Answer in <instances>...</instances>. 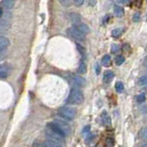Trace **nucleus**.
Returning a JSON list of instances; mask_svg holds the SVG:
<instances>
[{"label": "nucleus", "mask_w": 147, "mask_h": 147, "mask_svg": "<svg viewBox=\"0 0 147 147\" xmlns=\"http://www.w3.org/2000/svg\"><path fill=\"white\" fill-rule=\"evenodd\" d=\"M99 73H100V67H99L98 64H96V75H98Z\"/></svg>", "instance_id": "nucleus-31"}, {"label": "nucleus", "mask_w": 147, "mask_h": 147, "mask_svg": "<svg viewBox=\"0 0 147 147\" xmlns=\"http://www.w3.org/2000/svg\"><path fill=\"white\" fill-rule=\"evenodd\" d=\"M3 59V55H1V53H0V60H2Z\"/></svg>", "instance_id": "nucleus-33"}, {"label": "nucleus", "mask_w": 147, "mask_h": 147, "mask_svg": "<svg viewBox=\"0 0 147 147\" xmlns=\"http://www.w3.org/2000/svg\"><path fill=\"white\" fill-rule=\"evenodd\" d=\"M144 60L146 61V62H147V55H146V57H145V58H144Z\"/></svg>", "instance_id": "nucleus-34"}, {"label": "nucleus", "mask_w": 147, "mask_h": 147, "mask_svg": "<svg viewBox=\"0 0 147 147\" xmlns=\"http://www.w3.org/2000/svg\"><path fill=\"white\" fill-rule=\"evenodd\" d=\"M73 1H74V4L76 6H78V7H80L84 3V0H73Z\"/></svg>", "instance_id": "nucleus-27"}, {"label": "nucleus", "mask_w": 147, "mask_h": 147, "mask_svg": "<svg viewBox=\"0 0 147 147\" xmlns=\"http://www.w3.org/2000/svg\"><path fill=\"white\" fill-rule=\"evenodd\" d=\"M111 62H112V59H111V57L110 55H104L103 57H102V59H101V64H102V66H104V67H109L111 65Z\"/></svg>", "instance_id": "nucleus-14"}, {"label": "nucleus", "mask_w": 147, "mask_h": 147, "mask_svg": "<svg viewBox=\"0 0 147 147\" xmlns=\"http://www.w3.org/2000/svg\"><path fill=\"white\" fill-rule=\"evenodd\" d=\"M14 6V0H2V7L5 10H11Z\"/></svg>", "instance_id": "nucleus-12"}, {"label": "nucleus", "mask_w": 147, "mask_h": 147, "mask_svg": "<svg viewBox=\"0 0 147 147\" xmlns=\"http://www.w3.org/2000/svg\"><path fill=\"white\" fill-rule=\"evenodd\" d=\"M146 72H147V68H146Z\"/></svg>", "instance_id": "nucleus-36"}, {"label": "nucleus", "mask_w": 147, "mask_h": 147, "mask_svg": "<svg viewBox=\"0 0 147 147\" xmlns=\"http://www.w3.org/2000/svg\"><path fill=\"white\" fill-rule=\"evenodd\" d=\"M72 83L75 85L76 87L79 88V87H83L86 85V80L79 76H74L72 78Z\"/></svg>", "instance_id": "nucleus-6"}, {"label": "nucleus", "mask_w": 147, "mask_h": 147, "mask_svg": "<svg viewBox=\"0 0 147 147\" xmlns=\"http://www.w3.org/2000/svg\"><path fill=\"white\" fill-rule=\"evenodd\" d=\"M83 99L84 96L81 91L78 89V88H73L69 94L68 98H67V103L71 105H76L81 103L83 101Z\"/></svg>", "instance_id": "nucleus-2"}, {"label": "nucleus", "mask_w": 147, "mask_h": 147, "mask_svg": "<svg viewBox=\"0 0 147 147\" xmlns=\"http://www.w3.org/2000/svg\"><path fill=\"white\" fill-rule=\"evenodd\" d=\"M138 84H139L140 86H146L147 85V75L142 76V78H140L139 80H138Z\"/></svg>", "instance_id": "nucleus-18"}, {"label": "nucleus", "mask_w": 147, "mask_h": 147, "mask_svg": "<svg viewBox=\"0 0 147 147\" xmlns=\"http://www.w3.org/2000/svg\"><path fill=\"white\" fill-rule=\"evenodd\" d=\"M48 127L53 129V130L55 131L59 135H61V136H63L64 138L69 136V135L71 134V127L69 126V124H67L65 121L60 120V119L50 122L48 124Z\"/></svg>", "instance_id": "nucleus-1"}, {"label": "nucleus", "mask_w": 147, "mask_h": 147, "mask_svg": "<svg viewBox=\"0 0 147 147\" xmlns=\"http://www.w3.org/2000/svg\"><path fill=\"white\" fill-rule=\"evenodd\" d=\"M3 16V11H2V9H0V18Z\"/></svg>", "instance_id": "nucleus-32"}, {"label": "nucleus", "mask_w": 147, "mask_h": 147, "mask_svg": "<svg viewBox=\"0 0 147 147\" xmlns=\"http://www.w3.org/2000/svg\"><path fill=\"white\" fill-rule=\"evenodd\" d=\"M117 52H119V46L117 45V44H113V45H112L111 53L112 54H117Z\"/></svg>", "instance_id": "nucleus-26"}, {"label": "nucleus", "mask_w": 147, "mask_h": 147, "mask_svg": "<svg viewBox=\"0 0 147 147\" xmlns=\"http://www.w3.org/2000/svg\"><path fill=\"white\" fill-rule=\"evenodd\" d=\"M87 71V66H86V63L84 61H81L80 64H79V67H78V72L80 74H85Z\"/></svg>", "instance_id": "nucleus-19"}, {"label": "nucleus", "mask_w": 147, "mask_h": 147, "mask_svg": "<svg viewBox=\"0 0 147 147\" xmlns=\"http://www.w3.org/2000/svg\"><path fill=\"white\" fill-rule=\"evenodd\" d=\"M67 33L70 36L74 39L78 40V41H84L86 36H85V34H83L81 33V32H79L78 29H76L75 26H73V27L69 28L68 30H67Z\"/></svg>", "instance_id": "nucleus-4"}, {"label": "nucleus", "mask_w": 147, "mask_h": 147, "mask_svg": "<svg viewBox=\"0 0 147 147\" xmlns=\"http://www.w3.org/2000/svg\"><path fill=\"white\" fill-rule=\"evenodd\" d=\"M57 114L64 119L67 120H73L76 116V112L75 109L70 107H61L58 109Z\"/></svg>", "instance_id": "nucleus-3"}, {"label": "nucleus", "mask_w": 147, "mask_h": 147, "mask_svg": "<svg viewBox=\"0 0 147 147\" xmlns=\"http://www.w3.org/2000/svg\"><path fill=\"white\" fill-rule=\"evenodd\" d=\"M119 4H127V3L130 2V0H117Z\"/></svg>", "instance_id": "nucleus-30"}, {"label": "nucleus", "mask_w": 147, "mask_h": 147, "mask_svg": "<svg viewBox=\"0 0 147 147\" xmlns=\"http://www.w3.org/2000/svg\"><path fill=\"white\" fill-rule=\"evenodd\" d=\"M74 26H75V27H76V29H78V30L79 32H81L82 34H85V36H86V34L90 32L89 27H88V26H87L86 24H85V23L78 22V23H75V24H74Z\"/></svg>", "instance_id": "nucleus-7"}, {"label": "nucleus", "mask_w": 147, "mask_h": 147, "mask_svg": "<svg viewBox=\"0 0 147 147\" xmlns=\"http://www.w3.org/2000/svg\"><path fill=\"white\" fill-rule=\"evenodd\" d=\"M76 47H78V50L79 53H80L81 55H84L85 54V49L83 48V47L80 46L79 44H76Z\"/></svg>", "instance_id": "nucleus-28"}, {"label": "nucleus", "mask_w": 147, "mask_h": 147, "mask_svg": "<svg viewBox=\"0 0 147 147\" xmlns=\"http://www.w3.org/2000/svg\"><path fill=\"white\" fill-rule=\"evenodd\" d=\"M140 138L142 140H147V126L142 128L140 132Z\"/></svg>", "instance_id": "nucleus-23"}, {"label": "nucleus", "mask_w": 147, "mask_h": 147, "mask_svg": "<svg viewBox=\"0 0 147 147\" xmlns=\"http://www.w3.org/2000/svg\"><path fill=\"white\" fill-rule=\"evenodd\" d=\"M116 91L117 93H121L123 92V89H124V85H123V83L121 81H117L116 83Z\"/></svg>", "instance_id": "nucleus-20"}, {"label": "nucleus", "mask_w": 147, "mask_h": 147, "mask_svg": "<svg viewBox=\"0 0 147 147\" xmlns=\"http://www.w3.org/2000/svg\"><path fill=\"white\" fill-rule=\"evenodd\" d=\"M146 20H147V16H146Z\"/></svg>", "instance_id": "nucleus-35"}, {"label": "nucleus", "mask_w": 147, "mask_h": 147, "mask_svg": "<svg viewBox=\"0 0 147 147\" xmlns=\"http://www.w3.org/2000/svg\"><path fill=\"white\" fill-rule=\"evenodd\" d=\"M70 16H71V19L74 23H78V22H80V16L78 13H71L70 14Z\"/></svg>", "instance_id": "nucleus-21"}, {"label": "nucleus", "mask_w": 147, "mask_h": 147, "mask_svg": "<svg viewBox=\"0 0 147 147\" xmlns=\"http://www.w3.org/2000/svg\"><path fill=\"white\" fill-rule=\"evenodd\" d=\"M114 11H115V14L119 17H121V16H123V14H124V10L119 5H116L114 7Z\"/></svg>", "instance_id": "nucleus-16"}, {"label": "nucleus", "mask_w": 147, "mask_h": 147, "mask_svg": "<svg viewBox=\"0 0 147 147\" xmlns=\"http://www.w3.org/2000/svg\"><path fill=\"white\" fill-rule=\"evenodd\" d=\"M45 135L47 137V139H51V140H58V142H62L64 137L61 136L58 133H57L55 131H54L51 128H47L45 131Z\"/></svg>", "instance_id": "nucleus-5"}, {"label": "nucleus", "mask_w": 147, "mask_h": 147, "mask_svg": "<svg viewBox=\"0 0 147 147\" xmlns=\"http://www.w3.org/2000/svg\"><path fill=\"white\" fill-rule=\"evenodd\" d=\"M125 58L123 55H117V57H116V64L117 65H121V64L124 62Z\"/></svg>", "instance_id": "nucleus-24"}, {"label": "nucleus", "mask_w": 147, "mask_h": 147, "mask_svg": "<svg viewBox=\"0 0 147 147\" xmlns=\"http://www.w3.org/2000/svg\"><path fill=\"white\" fill-rule=\"evenodd\" d=\"M10 27V22L6 21V20H2L0 21V34H3L6 30H8V28Z\"/></svg>", "instance_id": "nucleus-15"}, {"label": "nucleus", "mask_w": 147, "mask_h": 147, "mask_svg": "<svg viewBox=\"0 0 147 147\" xmlns=\"http://www.w3.org/2000/svg\"><path fill=\"white\" fill-rule=\"evenodd\" d=\"M140 14L139 13H135L134 16H133V21L134 22H138L140 20Z\"/></svg>", "instance_id": "nucleus-29"}, {"label": "nucleus", "mask_w": 147, "mask_h": 147, "mask_svg": "<svg viewBox=\"0 0 147 147\" xmlns=\"http://www.w3.org/2000/svg\"><path fill=\"white\" fill-rule=\"evenodd\" d=\"M43 145H46L49 147H60V146H62V142H58V140L48 139L45 143H43Z\"/></svg>", "instance_id": "nucleus-10"}, {"label": "nucleus", "mask_w": 147, "mask_h": 147, "mask_svg": "<svg viewBox=\"0 0 147 147\" xmlns=\"http://www.w3.org/2000/svg\"><path fill=\"white\" fill-rule=\"evenodd\" d=\"M146 99V96H145V94H140V95H138L136 96V100L137 102H139V103H142V102H144Z\"/></svg>", "instance_id": "nucleus-22"}, {"label": "nucleus", "mask_w": 147, "mask_h": 147, "mask_svg": "<svg viewBox=\"0 0 147 147\" xmlns=\"http://www.w3.org/2000/svg\"><path fill=\"white\" fill-rule=\"evenodd\" d=\"M59 2L63 7H69L72 4V0H59Z\"/></svg>", "instance_id": "nucleus-25"}, {"label": "nucleus", "mask_w": 147, "mask_h": 147, "mask_svg": "<svg viewBox=\"0 0 147 147\" xmlns=\"http://www.w3.org/2000/svg\"><path fill=\"white\" fill-rule=\"evenodd\" d=\"M123 33V29L122 28H117V29H114L112 31V36L113 37H119Z\"/></svg>", "instance_id": "nucleus-17"}, {"label": "nucleus", "mask_w": 147, "mask_h": 147, "mask_svg": "<svg viewBox=\"0 0 147 147\" xmlns=\"http://www.w3.org/2000/svg\"><path fill=\"white\" fill-rule=\"evenodd\" d=\"M10 69L6 65H0V78H6L9 76Z\"/></svg>", "instance_id": "nucleus-11"}, {"label": "nucleus", "mask_w": 147, "mask_h": 147, "mask_svg": "<svg viewBox=\"0 0 147 147\" xmlns=\"http://www.w3.org/2000/svg\"><path fill=\"white\" fill-rule=\"evenodd\" d=\"M114 76H115V74L112 71H106L103 75V81L108 83V82L112 81V79L114 78Z\"/></svg>", "instance_id": "nucleus-13"}, {"label": "nucleus", "mask_w": 147, "mask_h": 147, "mask_svg": "<svg viewBox=\"0 0 147 147\" xmlns=\"http://www.w3.org/2000/svg\"><path fill=\"white\" fill-rule=\"evenodd\" d=\"M101 121H102V123H103L105 126H110L111 125V123H112L111 117L109 116V114H108L106 111L102 112V114H101Z\"/></svg>", "instance_id": "nucleus-8"}, {"label": "nucleus", "mask_w": 147, "mask_h": 147, "mask_svg": "<svg viewBox=\"0 0 147 147\" xmlns=\"http://www.w3.org/2000/svg\"><path fill=\"white\" fill-rule=\"evenodd\" d=\"M9 45H10V41L8 38L5 36H0V53L7 49Z\"/></svg>", "instance_id": "nucleus-9"}]
</instances>
